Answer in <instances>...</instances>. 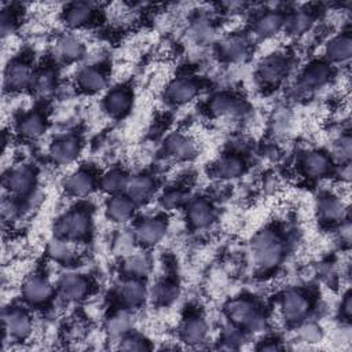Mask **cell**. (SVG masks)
<instances>
[{
    "label": "cell",
    "instance_id": "obj_29",
    "mask_svg": "<svg viewBox=\"0 0 352 352\" xmlns=\"http://www.w3.org/2000/svg\"><path fill=\"white\" fill-rule=\"evenodd\" d=\"M55 51L59 58H62L66 62H72V60L78 59L82 55L84 47L77 37L66 34V36H62L56 41Z\"/></svg>",
    "mask_w": 352,
    "mask_h": 352
},
{
    "label": "cell",
    "instance_id": "obj_43",
    "mask_svg": "<svg viewBox=\"0 0 352 352\" xmlns=\"http://www.w3.org/2000/svg\"><path fill=\"white\" fill-rule=\"evenodd\" d=\"M120 349H124V351H144V349H148V344L146 340H143L142 337L139 336H128V337H124L121 338V342H120Z\"/></svg>",
    "mask_w": 352,
    "mask_h": 352
},
{
    "label": "cell",
    "instance_id": "obj_3",
    "mask_svg": "<svg viewBox=\"0 0 352 352\" xmlns=\"http://www.w3.org/2000/svg\"><path fill=\"white\" fill-rule=\"evenodd\" d=\"M227 314L231 322L241 329L257 331L264 324V318L261 316L258 308L254 305L253 301L248 298H236L231 301L228 304Z\"/></svg>",
    "mask_w": 352,
    "mask_h": 352
},
{
    "label": "cell",
    "instance_id": "obj_9",
    "mask_svg": "<svg viewBox=\"0 0 352 352\" xmlns=\"http://www.w3.org/2000/svg\"><path fill=\"white\" fill-rule=\"evenodd\" d=\"M166 231V224L162 219L150 217L144 219L135 227V238L143 245H155L158 243Z\"/></svg>",
    "mask_w": 352,
    "mask_h": 352
},
{
    "label": "cell",
    "instance_id": "obj_13",
    "mask_svg": "<svg viewBox=\"0 0 352 352\" xmlns=\"http://www.w3.org/2000/svg\"><path fill=\"white\" fill-rule=\"evenodd\" d=\"M118 298L126 308H136L146 298V287L138 278H129L118 286Z\"/></svg>",
    "mask_w": 352,
    "mask_h": 352
},
{
    "label": "cell",
    "instance_id": "obj_22",
    "mask_svg": "<svg viewBox=\"0 0 352 352\" xmlns=\"http://www.w3.org/2000/svg\"><path fill=\"white\" fill-rule=\"evenodd\" d=\"M331 166L330 158L320 151H309L302 158V168L311 177H320L329 173Z\"/></svg>",
    "mask_w": 352,
    "mask_h": 352
},
{
    "label": "cell",
    "instance_id": "obj_18",
    "mask_svg": "<svg viewBox=\"0 0 352 352\" xmlns=\"http://www.w3.org/2000/svg\"><path fill=\"white\" fill-rule=\"evenodd\" d=\"M206 331H208V327L202 318L190 316V318L184 319L180 326V338L186 344L195 345L205 340Z\"/></svg>",
    "mask_w": 352,
    "mask_h": 352
},
{
    "label": "cell",
    "instance_id": "obj_1",
    "mask_svg": "<svg viewBox=\"0 0 352 352\" xmlns=\"http://www.w3.org/2000/svg\"><path fill=\"white\" fill-rule=\"evenodd\" d=\"M283 241L272 230L258 232L252 245L253 261L260 271L274 270L283 257Z\"/></svg>",
    "mask_w": 352,
    "mask_h": 352
},
{
    "label": "cell",
    "instance_id": "obj_26",
    "mask_svg": "<svg viewBox=\"0 0 352 352\" xmlns=\"http://www.w3.org/2000/svg\"><path fill=\"white\" fill-rule=\"evenodd\" d=\"M283 25H285V16L280 12L270 11L256 19L253 29L258 36L268 37L276 33Z\"/></svg>",
    "mask_w": 352,
    "mask_h": 352
},
{
    "label": "cell",
    "instance_id": "obj_32",
    "mask_svg": "<svg viewBox=\"0 0 352 352\" xmlns=\"http://www.w3.org/2000/svg\"><path fill=\"white\" fill-rule=\"evenodd\" d=\"M220 51L230 60H242L248 55V41L242 36H230L221 41Z\"/></svg>",
    "mask_w": 352,
    "mask_h": 352
},
{
    "label": "cell",
    "instance_id": "obj_7",
    "mask_svg": "<svg viewBox=\"0 0 352 352\" xmlns=\"http://www.w3.org/2000/svg\"><path fill=\"white\" fill-rule=\"evenodd\" d=\"M25 300L32 305H41L52 296V285L41 275H30L22 287Z\"/></svg>",
    "mask_w": 352,
    "mask_h": 352
},
{
    "label": "cell",
    "instance_id": "obj_38",
    "mask_svg": "<svg viewBox=\"0 0 352 352\" xmlns=\"http://www.w3.org/2000/svg\"><path fill=\"white\" fill-rule=\"evenodd\" d=\"M128 176L121 169H110L100 179V187L107 192H118L125 188Z\"/></svg>",
    "mask_w": 352,
    "mask_h": 352
},
{
    "label": "cell",
    "instance_id": "obj_42",
    "mask_svg": "<svg viewBox=\"0 0 352 352\" xmlns=\"http://www.w3.org/2000/svg\"><path fill=\"white\" fill-rule=\"evenodd\" d=\"M298 337L301 338V341L308 342V344H314L320 341L322 338V331L320 327L316 326L315 323H305L300 327L298 330Z\"/></svg>",
    "mask_w": 352,
    "mask_h": 352
},
{
    "label": "cell",
    "instance_id": "obj_15",
    "mask_svg": "<svg viewBox=\"0 0 352 352\" xmlns=\"http://www.w3.org/2000/svg\"><path fill=\"white\" fill-rule=\"evenodd\" d=\"M124 191H125V195L129 197L135 204L143 202L154 191V180L146 175L128 177Z\"/></svg>",
    "mask_w": 352,
    "mask_h": 352
},
{
    "label": "cell",
    "instance_id": "obj_33",
    "mask_svg": "<svg viewBox=\"0 0 352 352\" xmlns=\"http://www.w3.org/2000/svg\"><path fill=\"white\" fill-rule=\"evenodd\" d=\"M77 252L73 249L72 246V241L67 239H62V238H56L55 241H52L50 243L48 248V254L58 263H63V264H69L72 263L77 254Z\"/></svg>",
    "mask_w": 352,
    "mask_h": 352
},
{
    "label": "cell",
    "instance_id": "obj_28",
    "mask_svg": "<svg viewBox=\"0 0 352 352\" xmlns=\"http://www.w3.org/2000/svg\"><path fill=\"white\" fill-rule=\"evenodd\" d=\"M330 77V69L324 63H312L301 74L300 84L304 88H316L323 85Z\"/></svg>",
    "mask_w": 352,
    "mask_h": 352
},
{
    "label": "cell",
    "instance_id": "obj_39",
    "mask_svg": "<svg viewBox=\"0 0 352 352\" xmlns=\"http://www.w3.org/2000/svg\"><path fill=\"white\" fill-rule=\"evenodd\" d=\"M312 25V16L308 12L300 11L293 14L287 21H285V26L292 34H300L309 29Z\"/></svg>",
    "mask_w": 352,
    "mask_h": 352
},
{
    "label": "cell",
    "instance_id": "obj_17",
    "mask_svg": "<svg viewBox=\"0 0 352 352\" xmlns=\"http://www.w3.org/2000/svg\"><path fill=\"white\" fill-rule=\"evenodd\" d=\"M135 202L126 195H114L106 204V213L113 221H126L135 212Z\"/></svg>",
    "mask_w": 352,
    "mask_h": 352
},
{
    "label": "cell",
    "instance_id": "obj_10",
    "mask_svg": "<svg viewBox=\"0 0 352 352\" xmlns=\"http://www.w3.org/2000/svg\"><path fill=\"white\" fill-rule=\"evenodd\" d=\"M59 292L67 301L84 298L89 292V282L80 274H65L59 279Z\"/></svg>",
    "mask_w": 352,
    "mask_h": 352
},
{
    "label": "cell",
    "instance_id": "obj_4",
    "mask_svg": "<svg viewBox=\"0 0 352 352\" xmlns=\"http://www.w3.org/2000/svg\"><path fill=\"white\" fill-rule=\"evenodd\" d=\"M3 324L6 334L16 340H25L32 333L30 316L19 308H10L3 312Z\"/></svg>",
    "mask_w": 352,
    "mask_h": 352
},
{
    "label": "cell",
    "instance_id": "obj_31",
    "mask_svg": "<svg viewBox=\"0 0 352 352\" xmlns=\"http://www.w3.org/2000/svg\"><path fill=\"white\" fill-rule=\"evenodd\" d=\"M94 10L87 3H73L65 11V22L70 28H81L92 18Z\"/></svg>",
    "mask_w": 352,
    "mask_h": 352
},
{
    "label": "cell",
    "instance_id": "obj_19",
    "mask_svg": "<svg viewBox=\"0 0 352 352\" xmlns=\"http://www.w3.org/2000/svg\"><path fill=\"white\" fill-rule=\"evenodd\" d=\"M187 216H188L190 223L195 228H204V227H208L213 221L214 210L208 201L199 198V199H194L188 205Z\"/></svg>",
    "mask_w": 352,
    "mask_h": 352
},
{
    "label": "cell",
    "instance_id": "obj_6",
    "mask_svg": "<svg viewBox=\"0 0 352 352\" xmlns=\"http://www.w3.org/2000/svg\"><path fill=\"white\" fill-rule=\"evenodd\" d=\"M282 314L289 322L302 320L309 312V300L307 296L297 290H287L280 300Z\"/></svg>",
    "mask_w": 352,
    "mask_h": 352
},
{
    "label": "cell",
    "instance_id": "obj_5",
    "mask_svg": "<svg viewBox=\"0 0 352 352\" xmlns=\"http://www.w3.org/2000/svg\"><path fill=\"white\" fill-rule=\"evenodd\" d=\"M4 183L10 192L22 197L33 190L36 183V175L33 168H30L29 165H18L8 172Z\"/></svg>",
    "mask_w": 352,
    "mask_h": 352
},
{
    "label": "cell",
    "instance_id": "obj_25",
    "mask_svg": "<svg viewBox=\"0 0 352 352\" xmlns=\"http://www.w3.org/2000/svg\"><path fill=\"white\" fill-rule=\"evenodd\" d=\"M18 131L28 139H37L45 131V120L41 113L32 111L21 118L18 122Z\"/></svg>",
    "mask_w": 352,
    "mask_h": 352
},
{
    "label": "cell",
    "instance_id": "obj_23",
    "mask_svg": "<svg viewBox=\"0 0 352 352\" xmlns=\"http://www.w3.org/2000/svg\"><path fill=\"white\" fill-rule=\"evenodd\" d=\"M352 54V40L349 34H340L326 45V55L333 62H345Z\"/></svg>",
    "mask_w": 352,
    "mask_h": 352
},
{
    "label": "cell",
    "instance_id": "obj_47",
    "mask_svg": "<svg viewBox=\"0 0 352 352\" xmlns=\"http://www.w3.org/2000/svg\"><path fill=\"white\" fill-rule=\"evenodd\" d=\"M340 175H341V179H342V180H345V182H349V180H351V165H349V162L341 165Z\"/></svg>",
    "mask_w": 352,
    "mask_h": 352
},
{
    "label": "cell",
    "instance_id": "obj_37",
    "mask_svg": "<svg viewBox=\"0 0 352 352\" xmlns=\"http://www.w3.org/2000/svg\"><path fill=\"white\" fill-rule=\"evenodd\" d=\"M122 268L132 278L144 276L150 271V260L144 254H129L125 257Z\"/></svg>",
    "mask_w": 352,
    "mask_h": 352
},
{
    "label": "cell",
    "instance_id": "obj_45",
    "mask_svg": "<svg viewBox=\"0 0 352 352\" xmlns=\"http://www.w3.org/2000/svg\"><path fill=\"white\" fill-rule=\"evenodd\" d=\"M183 201V194L177 190H172L168 191L164 197H162V205L168 209H173L176 206H179Z\"/></svg>",
    "mask_w": 352,
    "mask_h": 352
},
{
    "label": "cell",
    "instance_id": "obj_46",
    "mask_svg": "<svg viewBox=\"0 0 352 352\" xmlns=\"http://www.w3.org/2000/svg\"><path fill=\"white\" fill-rule=\"evenodd\" d=\"M341 311L344 314L345 318H349L351 314H352V297H351V293L348 292L345 296H344V300L341 302Z\"/></svg>",
    "mask_w": 352,
    "mask_h": 352
},
{
    "label": "cell",
    "instance_id": "obj_27",
    "mask_svg": "<svg viewBox=\"0 0 352 352\" xmlns=\"http://www.w3.org/2000/svg\"><path fill=\"white\" fill-rule=\"evenodd\" d=\"M318 212L320 219L326 221H338L344 217L345 208L342 201L333 195H324L318 202Z\"/></svg>",
    "mask_w": 352,
    "mask_h": 352
},
{
    "label": "cell",
    "instance_id": "obj_44",
    "mask_svg": "<svg viewBox=\"0 0 352 352\" xmlns=\"http://www.w3.org/2000/svg\"><path fill=\"white\" fill-rule=\"evenodd\" d=\"M19 206L16 205V202L10 197V198H4L1 201V214L6 220H11L18 214Z\"/></svg>",
    "mask_w": 352,
    "mask_h": 352
},
{
    "label": "cell",
    "instance_id": "obj_35",
    "mask_svg": "<svg viewBox=\"0 0 352 352\" xmlns=\"http://www.w3.org/2000/svg\"><path fill=\"white\" fill-rule=\"evenodd\" d=\"M209 109L214 116H235L239 113V103L230 95L221 94L212 98Z\"/></svg>",
    "mask_w": 352,
    "mask_h": 352
},
{
    "label": "cell",
    "instance_id": "obj_40",
    "mask_svg": "<svg viewBox=\"0 0 352 352\" xmlns=\"http://www.w3.org/2000/svg\"><path fill=\"white\" fill-rule=\"evenodd\" d=\"M54 84H55V77H54V73L51 70H43L40 72L38 74H36L33 77V88L40 92L41 95H45L48 92L52 91L54 88Z\"/></svg>",
    "mask_w": 352,
    "mask_h": 352
},
{
    "label": "cell",
    "instance_id": "obj_21",
    "mask_svg": "<svg viewBox=\"0 0 352 352\" xmlns=\"http://www.w3.org/2000/svg\"><path fill=\"white\" fill-rule=\"evenodd\" d=\"M65 188L70 195L84 197L94 188V177L87 170H76L65 180Z\"/></svg>",
    "mask_w": 352,
    "mask_h": 352
},
{
    "label": "cell",
    "instance_id": "obj_14",
    "mask_svg": "<svg viewBox=\"0 0 352 352\" xmlns=\"http://www.w3.org/2000/svg\"><path fill=\"white\" fill-rule=\"evenodd\" d=\"M104 109L113 117H121L131 109L132 95L126 88H114L104 98Z\"/></svg>",
    "mask_w": 352,
    "mask_h": 352
},
{
    "label": "cell",
    "instance_id": "obj_41",
    "mask_svg": "<svg viewBox=\"0 0 352 352\" xmlns=\"http://www.w3.org/2000/svg\"><path fill=\"white\" fill-rule=\"evenodd\" d=\"M352 153V140L349 135H344L334 143V155L341 164H348Z\"/></svg>",
    "mask_w": 352,
    "mask_h": 352
},
{
    "label": "cell",
    "instance_id": "obj_30",
    "mask_svg": "<svg viewBox=\"0 0 352 352\" xmlns=\"http://www.w3.org/2000/svg\"><path fill=\"white\" fill-rule=\"evenodd\" d=\"M243 161L238 155H224L214 164V175L221 179H234L242 175Z\"/></svg>",
    "mask_w": 352,
    "mask_h": 352
},
{
    "label": "cell",
    "instance_id": "obj_36",
    "mask_svg": "<svg viewBox=\"0 0 352 352\" xmlns=\"http://www.w3.org/2000/svg\"><path fill=\"white\" fill-rule=\"evenodd\" d=\"M179 296V289L176 286L175 282L164 279L160 280L158 283H155V286L151 290V297L155 302L166 305L170 304L172 301H175Z\"/></svg>",
    "mask_w": 352,
    "mask_h": 352
},
{
    "label": "cell",
    "instance_id": "obj_20",
    "mask_svg": "<svg viewBox=\"0 0 352 352\" xmlns=\"http://www.w3.org/2000/svg\"><path fill=\"white\" fill-rule=\"evenodd\" d=\"M198 94V85L191 78H176L168 87V95L175 103H187Z\"/></svg>",
    "mask_w": 352,
    "mask_h": 352
},
{
    "label": "cell",
    "instance_id": "obj_12",
    "mask_svg": "<svg viewBox=\"0 0 352 352\" xmlns=\"http://www.w3.org/2000/svg\"><path fill=\"white\" fill-rule=\"evenodd\" d=\"M287 72V62L279 55L270 56L263 60L258 67V77L264 84L276 85L279 84Z\"/></svg>",
    "mask_w": 352,
    "mask_h": 352
},
{
    "label": "cell",
    "instance_id": "obj_34",
    "mask_svg": "<svg viewBox=\"0 0 352 352\" xmlns=\"http://www.w3.org/2000/svg\"><path fill=\"white\" fill-rule=\"evenodd\" d=\"M132 320L125 311L111 315L106 322V331L111 338H122L131 329Z\"/></svg>",
    "mask_w": 352,
    "mask_h": 352
},
{
    "label": "cell",
    "instance_id": "obj_16",
    "mask_svg": "<svg viewBox=\"0 0 352 352\" xmlns=\"http://www.w3.org/2000/svg\"><path fill=\"white\" fill-rule=\"evenodd\" d=\"M165 150L169 155L177 160H188L195 155L197 147L190 138L180 133H172L165 140Z\"/></svg>",
    "mask_w": 352,
    "mask_h": 352
},
{
    "label": "cell",
    "instance_id": "obj_2",
    "mask_svg": "<svg viewBox=\"0 0 352 352\" xmlns=\"http://www.w3.org/2000/svg\"><path fill=\"white\" fill-rule=\"evenodd\" d=\"M89 216L87 212L74 209L65 213L55 224L56 236L72 242L85 238L89 232Z\"/></svg>",
    "mask_w": 352,
    "mask_h": 352
},
{
    "label": "cell",
    "instance_id": "obj_24",
    "mask_svg": "<svg viewBox=\"0 0 352 352\" xmlns=\"http://www.w3.org/2000/svg\"><path fill=\"white\" fill-rule=\"evenodd\" d=\"M77 80H78V85L87 92H99L107 84V78L104 73L100 69L94 66L84 67L78 73Z\"/></svg>",
    "mask_w": 352,
    "mask_h": 352
},
{
    "label": "cell",
    "instance_id": "obj_8",
    "mask_svg": "<svg viewBox=\"0 0 352 352\" xmlns=\"http://www.w3.org/2000/svg\"><path fill=\"white\" fill-rule=\"evenodd\" d=\"M32 67L23 60H12L4 70V85L8 89H23L33 82Z\"/></svg>",
    "mask_w": 352,
    "mask_h": 352
},
{
    "label": "cell",
    "instance_id": "obj_11",
    "mask_svg": "<svg viewBox=\"0 0 352 352\" xmlns=\"http://www.w3.org/2000/svg\"><path fill=\"white\" fill-rule=\"evenodd\" d=\"M80 153V143L76 136H63L55 140L50 147L51 158L60 165L69 164L77 158Z\"/></svg>",
    "mask_w": 352,
    "mask_h": 352
}]
</instances>
